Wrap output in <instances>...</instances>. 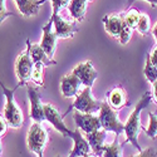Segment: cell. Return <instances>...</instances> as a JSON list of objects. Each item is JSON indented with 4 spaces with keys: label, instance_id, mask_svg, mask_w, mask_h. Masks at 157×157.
Instances as JSON below:
<instances>
[{
    "label": "cell",
    "instance_id": "1f68e13d",
    "mask_svg": "<svg viewBox=\"0 0 157 157\" xmlns=\"http://www.w3.org/2000/svg\"><path fill=\"white\" fill-rule=\"evenodd\" d=\"M135 2H136V0H126V6H127V8H129V6L132 5ZM145 2H148V3L152 5V8H155V6L157 5V0H145Z\"/></svg>",
    "mask_w": 157,
    "mask_h": 157
},
{
    "label": "cell",
    "instance_id": "484cf974",
    "mask_svg": "<svg viewBox=\"0 0 157 157\" xmlns=\"http://www.w3.org/2000/svg\"><path fill=\"white\" fill-rule=\"evenodd\" d=\"M146 133L150 138H155L157 136V116L155 113H150V124L147 128H145Z\"/></svg>",
    "mask_w": 157,
    "mask_h": 157
},
{
    "label": "cell",
    "instance_id": "ba28073f",
    "mask_svg": "<svg viewBox=\"0 0 157 157\" xmlns=\"http://www.w3.org/2000/svg\"><path fill=\"white\" fill-rule=\"evenodd\" d=\"M73 120H74L77 127H79V129L82 132H84L86 135L92 133L98 129H102L99 117H97L92 113H82V112L75 111L73 114Z\"/></svg>",
    "mask_w": 157,
    "mask_h": 157
},
{
    "label": "cell",
    "instance_id": "ac0fdd59",
    "mask_svg": "<svg viewBox=\"0 0 157 157\" xmlns=\"http://www.w3.org/2000/svg\"><path fill=\"white\" fill-rule=\"evenodd\" d=\"M107 132L104 129H98L92 133L87 135V141L89 143L90 148H92L93 153L97 156H102V147L104 145V140H106Z\"/></svg>",
    "mask_w": 157,
    "mask_h": 157
},
{
    "label": "cell",
    "instance_id": "3957f363",
    "mask_svg": "<svg viewBox=\"0 0 157 157\" xmlns=\"http://www.w3.org/2000/svg\"><path fill=\"white\" fill-rule=\"evenodd\" d=\"M103 102L96 99L92 94V88L90 87H84V89L82 90V92H79V94H78L75 97V101L71 104V107L67 109V112H65L63 114L67 116L68 113H71L72 111H78V112H82V113H97L99 112L101 107H102Z\"/></svg>",
    "mask_w": 157,
    "mask_h": 157
},
{
    "label": "cell",
    "instance_id": "d4e9b609",
    "mask_svg": "<svg viewBox=\"0 0 157 157\" xmlns=\"http://www.w3.org/2000/svg\"><path fill=\"white\" fill-rule=\"evenodd\" d=\"M150 27H151V23H150V18L146 14H141L138 23H137V28L136 30H138L140 34L142 35H147L150 32Z\"/></svg>",
    "mask_w": 157,
    "mask_h": 157
},
{
    "label": "cell",
    "instance_id": "f1b7e54d",
    "mask_svg": "<svg viewBox=\"0 0 157 157\" xmlns=\"http://www.w3.org/2000/svg\"><path fill=\"white\" fill-rule=\"evenodd\" d=\"M131 157H157V151L155 148H152V147H148V148L142 150L137 155H133Z\"/></svg>",
    "mask_w": 157,
    "mask_h": 157
},
{
    "label": "cell",
    "instance_id": "836d02e7",
    "mask_svg": "<svg viewBox=\"0 0 157 157\" xmlns=\"http://www.w3.org/2000/svg\"><path fill=\"white\" fill-rule=\"evenodd\" d=\"M152 34H153V36H155V40L157 42V23H156V25L153 27V29H152Z\"/></svg>",
    "mask_w": 157,
    "mask_h": 157
},
{
    "label": "cell",
    "instance_id": "6da1fadb",
    "mask_svg": "<svg viewBox=\"0 0 157 157\" xmlns=\"http://www.w3.org/2000/svg\"><path fill=\"white\" fill-rule=\"evenodd\" d=\"M151 99H152V93H151V92H145V93H143V96L141 97V99H140L138 103L136 104L135 109L132 111V113L129 114L127 122L124 123V131H123V132H124V135H126V137H127L126 141L129 142V143H132L133 147H135L138 152L142 151L140 143H138V141H137V137H138L141 129H142L141 112L148 106L150 102H151Z\"/></svg>",
    "mask_w": 157,
    "mask_h": 157
},
{
    "label": "cell",
    "instance_id": "4fadbf2b",
    "mask_svg": "<svg viewBox=\"0 0 157 157\" xmlns=\"http://www.w3.org/2000/svg\"><path fill=\"white\" fill-rule=\"evenodd\" d=\"M69 138L73 140V148L68 157H83V156L90 153L92 148H90L87 138H84L82 136V131L79 128L71 131Z\"/></svg>",
    "mask_w": 157,
    "mask_h": 157
},
{
    "label": "cell",
    "instance_id": "7a4b0ae2",
    "mask_svg": "<svg viewBox=\"0 0 157 157\" xmlns=\"http://www.w3.org/2000/svg\"><path fill=\"white\" fill-rule=\"evenodd\" d=\"M0 87H2L4 97H5L4 118H5V121H6L9 127H11V128H20L23 126L24 118H23V112H21L20 107L18 106V103L15 102L14 93H15V90L19 87H21V84L19 83L15 88L9 89L8 87H5V84L2 81H0Z\"/></svg>",
    "mask_w": 157,
    "mask_h": 157
},
{
    "label": "cell",
    "instance_id": "d6986e66",
    "mask_svg": "<svg viewBox=\"0 0 157 157\" xmlns=\"http://www.w3.org/2000/svg\"><path fill=\"white\" fill-rule=\"evenodd\" d=\"M127 103V98H126V93L121 87H116L113 88L111 92L108 93V104L116 111H120L121 108H123Z\"/></svg>",
    "mask_w": 157,
    "mask_h": 157
},
{
    "label": "cell",
    "instance_id": "9a60e30c",
    "mask_svg": "<svg viewBox=\"0 0 157 157\" xmlns=\"http://www.w3.org/2000/svg\"><path fill=\"white\" fill-rule=\"evenodd\" d=\"M82 82L75 74H68L60 79V90L62 94L65 98H73L79 94V90L82 87Z\"/></svg>",
    "mask_w": 157,
    "mask_h": 157
},
{
    "label": "cell",
    "instance_id": "9c48e42d",
    "mask_svg": "<svg viewBox=\"0 0 157 157\" xmlns=\"http://www.w3.org/2000/svg\"><path fill=\"white\" fill-rule=\"evenodd\" d=\"M57 35L53 30V18H49L48 23L43 27V36H42V42L40 47L49 56V58L53 59L54 53H56V48H57Z\"/></svg>",
    "mask_w": 157,
    "mask_h": 157
},
{
    "label": "cell",
    "instance_id": "d6a6232c",
    "mask_svg": "<svg viewBox=\"0 0 157 157\" xmlns=\"http://www.w3.org/2000/svg\"><path fill=\"white\" fill-rule=\"evenodd\" d=\"M152 98L157 103V82L152 83Z\"/></svg>",
    "mask_w": 157,
    "mask_h": 157
},
{
    "label": "cell",
    "instance_id": "30bf717a",
    "mask_svg": "<svg viewBox=\"0 0 157 157\" xmlns=\"http://www.w3.org/2000/svg\"><path fill=\"white\" fill-rule=\"evenodd\" d=\"M72 73L75 74L78 78H79L81 82H82V84H83L84 87H90V88H92L94 81L97 79V77H98L97 71L94 69L92 62H89V60L79 63V64H78L77 67L73 69Z\"/></svg>",
    "mask_w": 157,
    "mask_h": 157
},
{
    "label": "cell",
    "instance_id": "52a82bcc",
    "mask_svg": "<svg viewBox=\"0 0 157 157\" xmlns=\"http://www.w3.org/2000/svg\"><path fill=\"white\" fill-rule=\"evenodd\" d=\"M27 90L30 102V118L33 120V122L42 124L45 121V116H44V104L42 103L40 99V93H39L36 87H32L28 84H27Z\"/></svg>",
    "mask_w": 157,
    "mask_h": 157
},
{
    "label": "cell",
    "instance_id": "7c38bea8",
    "mask_svg": "<svg viewBox=\"0 0 157 157\" xmlns=\"http://www.w3.org/2000/svg\"><path fill=\"white\" fill-rule=\"evenodd\" d=\"M103 24H104V29L109 35L118 39L123 33V30L127 28V24L124 21V13L106 15L103 18Z\"/></svg>",
    "mask_w": 157,
    "mask_h": 157
},
{
    "label": "cell",
    "instance_id": "e0dca14e",
    "mask_svg": "<svg viewBox=\"0 0 157 157\" xmlns=\"http://www.w3.org/2000/svg\"><path fill=\"white\" fill-rule=\"evenodd\" d=\"M23 17H33L38 14L39 8L48 0H14Z\"/></svg>",
    "mask_w": 157,
    "mask_h": 157
},
{
    "label": "cell",
    "instance_id": "7402d4cb",
    "mask_svg": "<svg viewBox=\"0 0 157 157\" xmlns=\"http://www.w3.org/2000/svg\"><path fill=\"white\" fill-rule=\"evenodd\" d=\"M44 65L38 63V64H34V68H33V72H32V77H30V81L36 84V86H43L44 84V77H43V73H44Z\"/></svg>",
    "mask_w": 157,
    "mask_h": 157
},
{
    "label": "cell",
    "instance_id": "5b68a950",
    "mask_svg": "<svg viewBox=\"0 0 157 157\" xmlns=\"http://www.w3.org/2000/svg\"><path fill=\"white\" fill-rule=\"evenodd\" d=\"M48 141L49 138H48V132L45 131V128L40 123L33 122V124L28 131V137H27L28 148L33 153L42 156L44 148L48 145Z\"/></svg>",
    "mask_w": 157,
    "mask_h": 157
},
{
    "label": "cell",
    "instance_id": "8fae6325",
    "mask_svg": "<svg viewBox=\"0 0 157 157\" xmlns=\"http://www.w3.org/2000/svg\"><path fill=\"white\" fill-rule=\"evenodd\" d=\"M44 116H45V121H48L58 132H60L65 137H69L71 129L67 128V126L64 124L63 116L59 113V111L54 106H52V104H44Z\"/></svg>",
    "mask_w": 157,
    "mask_h": 157
},
{
    "label": "cell",
    "instance_id": "f546056e",
    "mask_svg": "<svg viewBox=\"0 0 157 157\" xmlns=\"http://www.w3.org/2000/svg\"><path fill=\"white\" fill-rule=\"evenodd\" d=\"M8 127L9 126H8V123H6L5 118H4V116H0V138H2L5 135Z\"/></svg>",
    "mask_w": 157,
    "mask_h": 157
},
{
    "label": "cell",
    "instance_id": "83f0119b",
    "mask_svg": "<svg viewBox=\"0 0 157 157\" xmlns=\"http://www.w3.org/2000/svg\"><path fill=\"white\" fill-rule=\"evenodd\" d=\"M13 13L8 11L6 6H5V0H0V24H2L8 17H11Z\"/></svg>",
    "mask_w": 157,
    "mask_h": 157
},
{
    "label": "cell",
    "instance_id": "8d00e7d4",
    "mask_svg": "<svg viewBox=\"0 0 157 157\" xmlns=\"http://www.w3.org/2000/svg\"><path fill=\"white\" fill-rule=\"evenodd\" d=\"M87 2H92V0H87Z\"/></svg>",
    "mask_w": 157,
    "mask_h": 157
},
{
    "label": "cell",
    "instance_id": "277c9868",
    "mask_svg": "<svg viewBox=\"0 0 157 157\" xmlns=\"http://www.w3.org/2000/svg\"><path fill=\"white\" fill-rule=\"evenodd\" d=\"M98 117L102 129H104L106 132H114L116 136H118L124 131V124L118 118V111L113 109L107 102H103Z\"/></svg>",
    "mask_w": 157,
    "mask_h": 157
},
{
    "label": "cell",
    "instance_id": "4316f807",
    "mask_svg": "<svg viewBox=\"0 0 157 157\" xmlns=\"http://www.w3.org/2000/svg\"><path fill=\"white\" fill-rule=\"evenodd\" d=\"M52 2V8H53V11H52V15H57L59 14V11L64 8H67L69 5L71 0H50Z\"/></svg>",
    "mask_w": 157,
    "mask_h": 157
},
{
    "label": "cell",
    "instance_id": "cb8c5ba5",
    "mask_svg": "<svg viewBox=\"0 0 157 157\" xmlns=\"http://www.w3.org/2000/svg\"><path fill=\"white\" fill-rule=\"evenodd\" d=\"M143 74L147 78V81L151 83L157 82V67L152 64L150 57H147L146 59V64H145V69H143Z\"/></svg>",
    "mask_w": 157,
    "mask_h": 157
},
{
    "label": "cell",
    "instance_id": "603a6c76",
    "mask_svg": "<svg viewBox=\"0 0 157 157\" xmlns=\"http://www.w3.org/2000/svg\"><path fill=\"white\" fill-rule=\"evenodd\" d=\"M140 15L141 14L138 13V10H136V9H131L127 13H124V21L127 24V27L131 28L132 30H135L137 28V23H138Z\"/></svg>",
    "mask_w": 157,
    "mask_h": 157
},
{
    "label": "cell",
    "instance_id": "44dd1931",
    "mask_svg": "<svg viewBox=\"0 0 157 157\" xmlns=\"http://www.w3.org/2000/svg\"><path fill=\"white\" fill-rule=\"evenodd\" d=\"M123 147L118 142V136H116L114 141L109 145H103L101 157H122Z\"/></svg>",
    "mask_w": 157,
    "mask_h": 157
},
{
    "label": "cell",
    "instance_id": "2e32d148",
    "mask_svg": "<svg viewBox=\"0 0 157 157\" xmlns=\"http://www.w3.org/2000/svg\"><path fill=\"white\" fill-rule=\"evenodd\" d=\"M27 49L29 52V54L34 62V64L40 63L44 67H49V65H54L57 64V62L54 59L49 58V56L43 50V48L40 47V44H32L30 40H27Z\"/></svg>",
    "mask_w": 157,
    "mask_h": 157
},
{
    "label": "cell",
    "instance_id": "d590c367",
    "mask_svg": "<svg viewBox=\"0 0 157 157\" xmlns=\"http://www.w3.org/2000/svg\"><path fill=\"white\" fill-rule=\"evenodd\" d=\"M3 152V145H2V138H0V155Z\"/></svg>",
    "mask_w": 157,
    "mask_h": 157
},
{
    "label": "cell",
    "instance_id": "8992f818",
    "mask_svg": "<svg viewBox=\"0 0 157 157\" xmlns=\"http://www.w3.org/2000/svg\"><path fill=\"white\" fill-rule=\"evenodd\" d=\"M33 68H34V62L29 54L28 49H25L23 53H20V56L18 57L17 63H15L17 75L19 78V83L21 86H27L28 82L30 81Z\"/></svg>",
    "mask_w": 157,
    "mask_h": 157
},
{
    "label": "cell",
    "instance_id": "ffe728a7",
    "mask_svg": "<svg viewBox=\"0 0 157 157\" xmlns=\"http://www.w3.org/2000/svg\"><path fill=\"white\" fill-rule=\"evenodd\" d=\"M87 0H71L68 10L71 13V17L77 21H83L86 18L87 10Z\"/></svg>",
    "mask_w": 157,
    "mask_h": 157
},
{
    "label": "cell",
    "instance_id": "74e56055",
    "mask_svg": "<svg viewBox=\"0 0 157 157\" xmlns=\"http://www.w3.org/2000/svg\"><path fill=\"white\" fill-rule=\"evenodd\" d=\"M38 157H43V155H42V156H38Z\"/></svg>",
    "mask_w": 157,
    "mask_h": 157
},
{
    "label": "cell",
    "instance_id": "5bb4252c",
    "mask_svg": "<svg viewBox=\"0 0 157 157\" xmlns=\"http://www.w3.org/2000/svg\"><path fill=\"white\" fill-rule=\"evenodd\" d=\"M53 18V29L57 35V38H73V35L79 30V28L77 27L74 23H69L67 20H64L59 14L52 15Z\"/></svg>",
    "mask_w": 157,
    "mask_h": 157
},
{
    "label": "cell",
    "instance_id": "e575fe53",
    "mask_svg": "<svg viewBox=\"0 0 157 157\" xmlns=\"http://www.w3.org/2000/svg\"><path fill=\"white\" fill-rule=\"evenodd\" d=\"M83 157H97L94 153H88V155H86V156H83Z\"/></svg>",
    "mask_w": 157,
    "mask_h": 157
},
{
    "label": "cell",
    "instance_id": "4dcf8cb0",
    "mask_svg": "<svg viewBox=\"0 0 157 157\" xmlns=\"http://www.w3.org/2000/svg\"><path fill=\"white\" fill-rule=\"evenodd\" d=\"M150 57V59H151V62H152V64L155 65V67H157V45L152 49V52H151V54L148 56Z\"/></svg>",
    "mask_w": 157,
    "mask_h": 157
},
{
    "label": "cell",
    "instance_id": "f35d334b",
    "mask_svg": "<svg viewBox=\"0 0 157 157\" xmlns=\"http://www.w3.org/2000/svg\"><path fill=\"white\" fill-rule=\"evenodd\" d=\"M57 157H60V156H57Z\"/></svg>",
    "mask_w": 157,
    "mask_h": 157
}]
</instances>
